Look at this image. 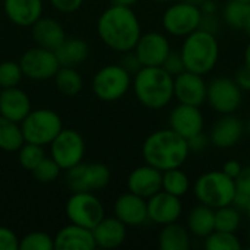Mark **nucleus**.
Returning <instances> with one entry per match:
<instances>
[{"instance_id":"obj_1","label":"nucleus","mask_w":250,"mask_h":250,"mask_svg":"<svg viewBox=\"0 0 250 250\" xmlns=\"http://www.w3.org/2000/svg\"><path fill=\"white\" fill-rule=\"evenodd\" d=\"M97 32L108 48L120 53L132 51L142 35L141 22L135 10L114 3L100 15Z\"/></svg>"},{"instance_id":"obj_2","label":"nucleus","mask_w":250,"mask_h":250,"mask_svg":"<svg viewBox=\"0 0 250 250\" xmlns=\"http://www.w3.org/2000/svg\"><path fill=\"white\" fill-rule=\"evenodd\" d=\"M189 154L190 149L188 141L170 127L152 132L142 145L145 164H149L160 171L183 167Z\"/></svg>"},{"instance_id":"obj_3","label":"nucleus","mask_w":250,"mask_h":250,"mask_svg":"<svg viewBox=\"0 0 250 250\" xmlns=\"http://www.w3.org/2000/svg\"><path fill=\"white\" fill-rule=\"evenodd\" d=\"M136 100L149 110H161L174 100V78L161 66H142L132 79Z\"/></svg>"},{"instance_id":"obj_4","label":"nucleus","mask_w":250,"mask_h":250,"mask_svg":"<svg viewBox=\"0 0 250 250\" xmlns=\"http://www.w3.org/2000/svg\"><path fill=\"white\" fill-rule=\"evenodd\" d=\"M180 56L185 69L198 75L211 73L220 60V42L215 34L196 29L183 38Z\"/></svg>"},{"instance_id":"obj_5","label":"nucleus","mask_w":250,"mask_h":250,"mask_svg":"<svg viewBox=\"0 0 250 250\" xmlns=\"http://www.w3.org/2000/svg\"><path fill=\"white\" fill-rule=\"evenodd\" d=\"M236 182L223 170H211L201 174L193 185V195L199 204L212 209L231 205L236 195Z\"/></svg>"},{"instance_id":"obj_6","label":"nucleus","mask_w":250,"mask_h":250,"mask_svg":"<svg viewBox=\"0 0 250 250\" xmlns=\"http://www.w3.org/2000/svg\"><path fill=\"white\" fill-rule=\"evenodd\" d=\"M23 141L35 145H50L54 138L62 132V117L50 108L31 110L28 116L21 122Z\"/></svg>"},{"instance_id":"obj_7","label":"nucleus","mask_w":250,"mask_h":250,"mask_svg":"<svg viewBox=\"0 0 250 250\" xmlns=\"http://www.w3.org/2000/svg\"><path fill=\"white\" fill-rule=\"evenodd\" d=\"M130 86L132 73L122 64H107L92 78V91L104 103H114L123 98Z\"/></svg>"},{"instance_id":"obj_8","label":"nucleus","mask_w":250,"mask_h":250,"mask_svg":"<svg viewBox=\"0 0 250 250\" xmlns=\"http://www.w3.org/2000/svg\"><path fill=\"white\" fill-rule=\"evenodd\" d=\"M201 18L202 12L199 6L183 0H176L171 1L170 6L164 10L161 25L166 34L176 38H185L193 31L199 29Z\"/></svg>"},{"instance_id":"obj_9","label":"nucleus","mask_w":250,"mask_h":250,"mask_svg":"<svg viewBox=\"0 0 250 250\" xmlns=\"http://www.w3.org/2000/svg\"><path fill=\"white\" fill-rule=\"evenodd\" d=\"M111 180L110 168L103 163H79L66 170V186L75 192H94L108 186Z\"/></svg>"},{"instance_id":"obj_10","label":"nucleus","mask_w":250,"mask_h":250,"mask_svg":"<svg viewBox=\"0 0 250 250\" xmlns=\"http://www.w3.org/2000/svg\"><path fill=\"white\" fill-rule=\"evenodd\" d=\"M207 103L218 114H234L243 103V91L234 79L218 76L208 82Z\"/></svg>"},{"instance_id":"obj_11","label":"nucleus","mask_w":250,"mask_h":250,"mask_svg":"<svg viewBox=\"0 0 250 250\" xmlns=\"http://www.w3.org/2000/svg\"><path fill=\"white\" fill-rule=\"evenodd\" d=\"M66 217L70 223L94 229L104 217V207L92 192H75L66 202Z\"/></svg>"},{"instance_id":"obj_12","label":"nucleus","mask_w":250,"mask_h":250,"mask_svg":"<svg viewBox=\"0 0 250 250\" xmlns=\"http://www.w3.org/2000/svg\"><path fill=\"white\" fill-rule=\"evenodd\" d=\"M50 154L62 170H69L82 163L85 155V141L78 130L63 127L50 144Z\"/></svg>"},{"instance_id":"obj_13","label":"nucleus","mask_w":250,"mask_h":250,"mask_svg":"<svg viewBox=\"0 0 250 250\" xmlns=\"http://www.w3.org/2000/svg\"><path fill=\"white\" fill-rule=\"evenodd\" d=\"M19 64L25 78L32 81H47L53 79L57 70L60 69V63L56 57V53L42 47H32L26 50L21 59Z\"/></svg>"},{"instance_id":"obj_14","label":"nucleus","mask_w":250,"mask_h":250,"mask_svg":"<svg viewBox=\"0 0 250 250\" xmlns=\"http://www.w3.org/2000/svg\"><path fill=\"white\" fill-rule=\"evenodd\" d=\"M132 51L141 66H161L171 51V44L166 34L152 31L142 34Z\"/></svg>"},{"instance_id":"obj_15","label":"nucleus","mask_w":250,"mask_h":250,"mask_svg":"<svg viewBox=\"0 0 250 250\" xmlns=\"http://www.w3.org/2000/svg\"><path fill=\"white\" fill-rule=\"evenodd\" d=\"M168 127L186 141L192 136L204 132L205 117L201 111V107L177 104L168 116Z\"/></svg>"},{"instance_id":"obj_16","label":"nucleus","mask_w":250,"mask_h":250,"mask_svg":"<svg viewBox=\"0 0 250 250\" xmlns=\"http://www.w3.org/2000/svg\"><path fill=\"white\" fill-rule=\"evenodd\" d=\"M146 211H148V220L158 226L176 223L180 220L183 214L182 198L160 190L146 199Z\"/></svg>"},{"instance_id":"obj_17","label":"nucleus","mask_w":250,"mask_h":250,"mask_svg":"<svg viewBox=\"0 0 250 250\" xmlns=\"http://www.w3.org/2000/svg\"><path fill=\"white\" fill-rule=\"evenodd\" d=\"M208 83L202 75L183 70L174 76V98L180 104L201 107L207 103Z\"/></svg>"},{"instance_id":"obj_18","label":"nucleus","mask_w":250,"mask_h":250,"mask_svg":"<svg viewBox=\"0 0 250 250\" xmlns=\"http://www.w3.org/2000/svg\"><path fill=\"white\" fill-rule=\"evenodd\" d=\"M114 217L119 218L126 227H139L148 220L146 199L132 192L120 195L114 201Z\"/></svg>"},{"instance_id":"obj_19","label":"nucleus","mask_w":250,"mask_h":250,"mask_svg":"<svg viewBox=\"0 0 250 250\" xmlns=\"http://www.w3.org/2000/svg\"><path fill=\"white\" fill-rule=\"evenodd\" d=\"M243 133L245 125L239 117L234 114H223L220 120H217V123L212 126L208 136L211 145L220 149H229L240 142Z\"/></svg>"},{"instance_id":"obj_20","label":"nucleus","mask_w":250,"mask_h":250,"mask_svg":"<svg viewBox=\"0 0 250 250\" xmlns=\"http://www.w3.org/2000/svg\"><path fill=\"white\" fill-rule=\"evenodd\" d=\"M163 185V171L158 168L145 164L133 168L127 176V189L129 192L142 196L145 199L151 198L161 190Z\"/></svg>"},{"instance_id":"obj_21","label":"nucleus","mask_w":250,"mask_h":250,"mask_svg":"<svg viewBox=\"0 0 250 250\" xmlns=\"http://www.w3.org/2000/svg\"><path fill=\"white\" fill-rule=\"evenodd\" d=\"M97 248L91 229L70 223L54 237V250H92Z\"/></svg>"},{"instance_id":"obj_22","label":"nucleus","mask_w":250,"mask_h":250,"mask_svg":"<svg viewBox=\"0 0 250 250\" xmlns=\"http://www.w3.org/2000/svg\"><path fill=\"white\" fill-rule=\"evenodd\" d=\"M31 110V100L21 88L12 86L0 91V116L21 123Z\"/></svg>"},{"instance_id":"obj_23","label":"nucleus","mask_w":250,"mask_h":250,"mask_svg":"<svg viewBox=\"0 0 250 250\" xmlns=\"http://www.w3.org/2000/svg\"><path fill=\"white\" fill-rule=\"evenodd\" d=\"M97 248L116 249L122 246L127 236V227L116 217H104L92 229Z\"/></svg>"},{"instance_id":"obj_24","label":"nucleus","mask_w":250,"mask_h":250,"mask_svg":"<svg viewBox=\"0 0 250 250\" xmlns=\"http://www.w3.org/2000/svg\"><path fill=\"white\" fill-rule=\"evenodd\" d=\"M4 13L16 26H32L42 16V0H4Z\"/></svg>"},{"instance_id":"obj_25","label":"nucleus","mask_w":250,"mask_h":250,"mask_svg":"<svg viewBox=\"0 0 250 250\" xmlns=\"http://www.w3.org/2000/svg\"><path fill=\"white\" fill-rule=\"evenodd\" d=\"M31 35L35 45L53 51L66 38V32L59 21L53 18H42V16L31 26Z\"/></svg>"},{"instance_id":"obj_26","label":"nucleus","mask_w":250,"mask_h":250,"mask_svg":"<svg viewBox=\"0 0 250 250\" xmlns=\"http://www.w3.org/2000/svg\"><path fill=\"white\" fill-rule=\"evenodd\" d=\"M186 227L192 236L205 239L215 230V209L204 204L193 207L188 214Z\"/></svg>"},{"instance_id":"obj_27","label":"nucleus","mask_w":250,"mask_h":250,"mask_svg":"<svg viewBox=\"0 0 250 250\" xmlns=\"http://www.w3.org/2000/svg\"><path fill=\"white\" fill-rule=\"evenodd\" d=\"M192 246V234L188 227L179 221L163 226L158 234V248L161 250H189Z\"/></svg>"},{"instance_id":"obj_28","label":"nucleus","mask_w":250,"mask_h":250,"mask_svg":"<svg viewBox=\"0 0 250 250\" xmlns=\"http://www.w3.org/2000/svg\"><path fill=\"white\" fill-rule=\"evenodd\" d=\"M60 66L75 67L88 59L89 47L82 38H64V41L54 50Z\"/></svg>"},{"instance_id":"obj_29","label":"nucleus","mask_w":250,"mask_h":250,"mask_svg":"<svg viewBox=\"0 0 250 250\" xmlns=\"http://www.w3.org/2000/svg\"><path fill=\"white\" fill-rule=\"evenodd\" d=\"M221 19L234 31H243L250 19V3L240 0H229L223 7Z\"/></svg>"},{"instance_id":"obj_30","label":"nucleus","mask_w":250,"mask_h":250,"mask_svg":"<svg viewBox=\"0 0 250 250\" xmlns=\"http://www.w3.org/2000/svg\"><path fill=\"white\" fill-rule=\"evenodd\" d=\"M53 79L57 91L66 97L78 95L83 86V81L79 72L75 67H69V66H60V69L57 70Z\"/></svg>"},{"instance_id":"obj_31","label":"nucleus","mask_w":250,"mask_h":250,"mask_svg":"<svg viewBox=\"0 0 250 250\" xmlns=\"http://www.w3.org/2000/svg\"><path fill=\"white\" fill-rule=\"evenodd\" d=\"M23 142L21 123L0 116V149L6 152H15L23 145Z\"/></svg>"},{"instance_id":"obj_32","label":"nucleus","mask_w":250,"mask_h":250,"mask_svg":"<svg viewBox=\"0 0 250 250\" xmlns=\"http://www.w3.org/2000/svg\"><path fill=\"white\" fill-rule=\"evenodd\" d=\"M161 190H164L170 195H174L177 198H183L190 190V179L182 170V167L163 171Z\"/></svg>"},{"instance_id":"obj_33","label":"nucleus","mask_w":250,"mask_h":250,"mask_svg":"<svg viewBox=\"0 0 250 250\" xmlns=\"http://www.w3.org/2000/svg\"><path fill=\"white\" fill-rule=\"evenodd\" d=\"M242 224V211L233 205H226L215 209V230L236 233Z\"/></svg>"},{"instance_id":"obj_34","label":"nucleus","mask_w":250,"mask_h":250,"mask_svg":"<svg viewBox=\"0 0 250 250\" xmlns=\"http://www.w3.org/2000/svg\"><path fill=\"white\" fill-rule=\"evenodd\" d=\"M204 248L207 250H240L242 243L236 233L214 230L204 239Z\"/></svg>"},{"instance_id":"obj_35","label":"nucleus","mask_w":250,"mask_h":250,"mask_svg":"<svg viewBox=\"0 0 250 250\" xmlns=\"http://www.w3.org/2000/svg\"><path fill=\"white\" fill-rule=\"evenodd\" d=\"M44 157H45L44 146H41V145L23 142V145L18 149V161H19V166L23 170H26V171H32L40 164V161Z\"/></svg>"},{"instance_id":"obj_36","label":"nucleus","mask_w":250,"mask_h":250,"mask_svg":"<svg viewBox=\"0 0 250 250\" xmlns=\"http://www.w3.org/2000/svg\"><path fill=\"white\" fill-rule=\"evenodd\" d=\"M19 250H54V237L44 231H32L19 239Z\"/></svg>"},{"instance_id":"obj_37","label":"nucleus","mask_w":250,"mask_h":250,"mask_svg":"<svg viewBox=\"0 0 250 250\" xmlns=\"http://www.w3.org/2000/svg\"><path fill=\"white\" fill-rule=\"evenodd\" d=\"M23 73L19 62L4 60L0 63V88H12L18 86L22 81Z\"/></svg>"},{"instance_id":"obj_38","label":"nucleus","mask_w":250,"mask_h":250,"mask_svg":"<svg viewBox=\"0 0 250 250\" xmlns=\"http://www.w3.org/2000/svg\"><path fill=\"white\" fill-rule=\"evenodd\" d=\"M60 170H62L60 166L51 157L50 158L44 157L40 161V164L31 171V174L38 183H53L59 177Z\"/></svg>"},{"instance_id":"obj_39","label":"nucleus","mask_w":250,"mask_h":250,"mask_svg":"<svg viewBox=\"0 0 250 250\" xmlns=\"http://www.w3.org/2000/svg\"><path fill=\"white\" fill-rule=\"evenodd\" d=\"M161 67L167 73H170L173 78L177 76L179 73H182L183 70H186L185 64H183V60H182V56H180V51H174V50L170 51V54L167 56V59L161 64Z\"/></svg>"},{"instance_id":"obj_40","label":"nucleus","mask_w":250,"mask_h":250,"mask_svg":"<svg viewBox=\"0 0 250 250\" xmlns=\"http://www.w3.org/2000/svg\"><path fill=\"white\" fill-rule=\"evenodd\" d=\"M0 250H19L18 236L3 226H0Z\"/></svg>"},{"instance_id":"obj_41","label":"nucleus","mask_w":250,"mask_h":250,"mask_svg":"<svg viewBox=\"0 0 250 250\" xmlns=\"http://www.w3.org/2000/svg\"><path fill=\"white\" fill-rule=\"evenodd\" d=\"M220 28H221V18L217 13L202 15L199 29H204V31L211 32V34H217L220 31Z\"/></svg>"},{"instance_id":"obj_42","label":"nucleus","mask_w":250,"mask_h":250,"mask_svg":"<svg viewBox=\"0 0 250 250\" xmlns=\"http://www.w3.org/2000/svg\"><path fill=\"white\" fill-rule=\"evenodd\" d=\"M209 136H207L204 132L192 136L190 139H188V145H189V149L190 152H195V154H199V152H204L208 145H209Z\"/></svg>"},{"instance_id":"obj_43","label":"nucleus","mask_w":250,"mask_h":250,"mask_svg":"<svg viewBox=\"0 0 250 250\" xmlns=\"http://www.w3.org/2000/svg\"><path fill=\"white\" fill-rule=\"evenodd\" d=\"M50 3L59 12L72 13L76 12L83 4V0H50Z\"/></svg>"},{"instance_id":"obj_44","label":"nucleus","mask_w":250,"mask_h":250,"mask_svg":"<svg viewBox=\"0 0 250 250\" xmlns=\"http://www.w3.org/2000/svg\"><path fill=\"white\" fill-rule=\"evenodd\" d=\"M236 182V189L245 195L250 196V166L243 167L240 174L234 179Z\"/></svg>"},{"instance_id":"obj_45","label":"nucleus","mask_w":250,"mask_h":250,"mask_svg":"<svg viewBox=\"0 0 250 250\" xmlns=\"http://www.w3.org/2000/svg\"><path fill=\"white\" fill-rule=\"evenodd\" d=\"M242 168H243V166L240 164V161H237V160H229V161L224 163V166H223L221 170H223L227 176H230L231 179H236V177L240 174Z\"/></svg>"},{"instance_id":"obj_46","label":"nucleus","mask_w":250,"mask_h":250,"mask_svg":"<svg viewBox=\"0 0 250 250\" xmlns=\"http://www.w3.org/2000/svg\"><path fill=\"white\" fill-rule=\"evenodd\" d=\"M236 82H237V85L242 88V91H250V69L249 67H246V66H243L239 72H237V75H236V79H234Z\"/></svg>"},{"instance_id":"obj_47","label":"nucleus","mask_w":250,"mask_h":250,"mask_svg":"<svg viewBox=\"0 0 250 250\" xmlns=\"http://www.w3.org/2000/svg\"><path fill=\"white\" fill-rule=\"evenodd\" d=\"M250 201V196L248 195H245V193H242V192H236V195H234V198H233V202H231V205L233 207H236L237 209H240L242 212L245 211V208L248 207V204H249Z\"/></svg>"},{"instance_id":"obj_48","label":"nucleus","mask_w":250,"mask_h":250,"mask_svg":"<svg viewBox=\"0 0 250 250\" xmlns=\"http://www.w3.org/2000/svg\"><path fill=\"white\" fill-rule=\"evenodd\" d=\"M199 9H201L202 15H211V13L218 12V4L215 3V0H204L199 4Z\"/></svg>"},{"instance_id":"obj_49","label":"nucleus","mask_w":250,"mask_h":250,"mask_svg":"<svg viewBox=\"0 0 250 250\" xmlns=\"http://www.w3.org/2000/svg\"><path fill=\"white\" fill-rule=\"evenodd\" d=\"M139 0H113V3L114 4H122V6H129V7H132V6H135L136 3H138Z\"/></svg>"},{"instance_id":"obj_50","label":"nucleus","mask_w":250,"mask_h":250,"mask_svg":"<svg viewBox=\"0 0 250 250\" xmlns=\"http://www.w3.org/2000/svg\"><path fill=\"white\" fill-rule=\"evenodd\" d=\"M243 59H245V66L250 69V41L248 42L246 48H245V54H243Z\"/></svg>"},{"instance_id":"obj_51","label":"nucleus","mask_w":250,"mask_h":250,"mask_svg":"<svg viewBox=\"0 0 250 250\" xmlns=\"http://www.w3.org/2000/svg\"><path fill=\"white\" fill-rule=\"evenodd\" d=\"M243 32L250 38V19L246 22V25H245V28H243Z\"/></svg>"},{"instance_id":"obj_52","label":"nucleus","mask_w":250,"mask_h":250,"mask_svg":"<svg viewBox=\"0 0 250 250\" xmlns=\"http://www.w3.org/2000/svg\"><path fill=\"white\" fill-rule=\"evenodd\" d=\"M243 212H245V215L248 217V220L250 221V201H249V204H248V207L245 208V211H243Z\"/></svg>"},{"instance_id":"obj_53","label":"nucleus","mask_w":250,"mask_h":250,"mask_svg":"<svg viewBox=\"0 0 250 250\" xmlns=\"http://www.w3.org/2000/svg\"><path fill=\"white\" fill-rule=\"evenodd\" d=\"M183 1H188V3H190V4H196V6H199L204 0H183Z\"/></svg>"},{"instance_id":"obj_54","label":"nucleus","mask_w":250,"mask_h":250,"mask_svg":"<svg viewBox=\"0 0 250 250\" xmlns=\"http://www.w3.org/2000/svg\"><path fill=\"white\" fill-rule=\"evenodd\" d=\"M157 3H171V1H176V0H154Z\"/></svg>"},{"instance_id":"obj_55","label":"nucleus","mask_w":250,"mask_h":250,"mask_svg":"<svg viewBox=\"0 0 250 250\" xmlns=\"http://www.w3.org/2000/svg\"><path fill=\"white\" fill-rule=\"evenodd\" d=\"M245 130H246V132H248V133H249V135H250V120H249V122H248V125L245 126Z\"/></svg>"},{"instance_id":"obj_56","label":"nucleus","mask_w":250,"mask_h":250,"mask_svg":"<svg viewBox=\"0 0 250 250\" xmlns=\"http://www.w3.org/2000/svg\"><path fill=\"white\" fill-rule=\"evenodd\" d=\"M240 1H246V3H250V0H240Z\"/></svg>"},{"instance_id":"obj_57","label":"nucleus","mask_w":250,"mask_h":250,"mask_svg":"<svg viewBox=\"0 0 250 250\" xmlns=\"http://www.w3.org/2000/svg\"><path fill=\"white\" fill-rule=\"evenodd\" d=\"M0 91H1V88H0Z\"/></svg>"}]
</instances>
